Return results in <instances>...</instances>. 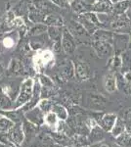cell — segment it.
<instances>
[{"label":"cell","mask_w":131,"mask_h":147,"mask_svg":"<svg viewBox=\"0 0 131 147\" xmlns=\"http://www.w3.org/2000/svg\"><path fill=\"white\" fill-rule=\"evenodd\" d=\"M33 85H34V80L32 79H27L21 84L18 97H17L15 103H14V109L24 107L26 104L30 102L32 96Z\"/></svg>","instance_id":"obj_1"},{"label":"cell","mask_w":131,"mask_h":147,"mask_svg":"<svg viewBox=\"0 0 131 147\" xmlns=\"http://www.w3.org/2000/svg\"><path fill=\"white\" fill-rule=\"evenodd\" d=\"M9 143H12L14 146H20L25 140V132L23 125L21 124H15L11 127L8 132H6Z\"/></svg>","instance_id":"obj_2"},{"label":"cell","mask_w":131,"mask_h":147,"mask_svg":"<svg viewBox=\"0 0 131 147\" xmlns=\"http://www.w3.org/2000/svg\"><path fill=\"white\" fill-rule=\"evenodd\" d=\"M25 117L27 121L36 125V127L42 125L45 123V113L38 106H35V107L26 111Z\"/></svg>","instance_id":"obj_3"},{"label":"cell","mask_w":131,"mask_h":147,"mask_svg":"<svg viewBox=\"0 0 131 147\" xmlns=\"http://www.w3.org/2000/svg\"><path fill=\"white\" fill-rule=\"evenodd\" d=\"M62 47L63 50L67 54H71L75 49V40L73 35L69 32L67 28H63V34H62Z\"/></svg>","instance_id":"obj_4"},{"label":"cell","mask_w":131,"mask_h":147,"mask_svg":"<svg viewBox=\"0 0 131 147\" xmlns=\"http://www.w3.org/2000/svg\"><path fill=\"white\" fill-rule=\"evenodd\" d=\"M94 50L96 51L97 55L101 58H106L110 57L113 53V46L111 42L109 41H103V40H94L93 42Z\"/></svg>","instance_id":"obj_5"},{"label":"cell","mask_w":131,"mask_h":147,"mask_svg":"<svg viewBox=\"0 0 131 147\" xmlns=\"http://www.w3.org/2000/svg\"><path fill=\"white\" fill-rule=\"evenodd\" d=\"M116 116L114 114H105L100 119H96L97 125L106 131H111L116 122Z\"/></svg>","instance_id":"obj_6"},{"label":"cell","mask_w":131,"mask_h":147,"mask_svg":"<svg viewBox=\"0 0 131 147\" xmlns=\"http://www.w3.org/2000/svg\"><path fill=\"white\" fill-rule=\"evenodd\" d=\"M114 9L111 0H97L91 5V10L97 13H110Z\"/></svg>","instance_id":"obj_7"},{"label":"cell","mask_w":131,"mask_h":147,"mask_svg":"<svg viewBox=\"0 0 131 147\" xmlns=\"http://www.w3.org/2000/svg\"><path fill=\"white\" fill-rule=\"evenodd\" d=\"M67 28L73 35V37H83L87 36L88 34L86 30L83 28V26L79 22H77V21H70Z\"/></svg>","instance_id":"obj_8"},{"label":"cell","mask_w":131,"mask_h":147,"mask_svg":"<svg viewBox=\"0 0 131 147\" xmlns=\"http://www.w3.org/2000/svg\"><path fill=\"white\" fill-rule=\"evenodd\" d=\"M75 73L78 80H87L89 78L90 71L88 66L82 61H75Z\"/></svg>","instance_id":"obj_9"},{"label":"cell","mask_w":131,"mask_h":147,"mask_svg":"<svg viewBox=\"0 0 131 147\" xmlns=\"http://www.w3.org/2000/svg\"><path fill=\"white\" fill-rule=\"evenodd\" d=\"M34 6L46 14L59 11V7L52 1H50V0H36L34 3Z\"/></svg>","instance_id":"obj_10"},{"label":"cell","mask_w":131,"mask_h":147,"mask_svg":"<svg viewBox=\"0 0 131 147\" xmlns=\"http://www.w3.org/2000/svg\"><path fill=\"white\" fill-rule=\"evenodd\" d=\"M112 28L113 30H116V32H121V30H125L126 28L129 27L130 25V20L127 16L125 15H118L115 20L112 22Z\"/></svg>","instance_id":"obj_11"},{"label":"cell","mask_w":131,"mask_h":147,"mask_svg":"<svg viewBox=\"0 0 131 147\" xmlns=\"http://www.w3.org/2000/svg\"><path fill=\"white\" fill-rule=\"evenodd\" d=\"M48 27H62L64 25V19L57 12L49 13L44 19V23Z\"/></svg>","instance_id":"obj_12"},{"label":"cell","mask_w":131,"mask_h":147,"mask_svg":"<svg viewBox=\"0 0 131 147\" xmlns=\"http://www.w3.org/2000/svg\"><path fill=\"white\" fill-rule=\"evenodd\" d=\"M60 72V77L64 80H70L73 78V73H75V66L71 64V61H66L60 66L59 69Z\"/></svg>","instance_id":"obj_13"},{"label":"cell","mask_w":131,"mask_h":147,"mask_svg":"<svg viewBox=\"0 0 131 147\" xmlns=\"http://www.w3.org/2000/svg\"><path fill=\"white\" fill-rule=\"evenodd\" d=\"M47 14L42 12L41 10L37 9L36 7L33 5L32 8H30V13H28V18L32 22L35 24H40L44 23V19L46 17Z\"/></svg>","instance_id":"obj_14"},{"label":"cell","mask_w":131,"mask_h":147,"mask_svg":"<svg viewBox=\"0 0 131 147\" xmlns=\"http://www.w3.org/2000/svg\"><path fill=\"white\" fill-rule=\"evenodd\" d=\"M12 109H14V103L12 102L11 97L4 92H0V110L9 111Z\"/></svg>","instance_id":"obj_15"},{"label":"cell","mask_w":131,"mask_h":147,"mask_svg":"<svg viewBox=\"0 0 131 147\" xmlns=\"http://www.w3.org/2000/svg\"><path fill=\"white\" fill-rule=\"evenodd\" d=\"M8 72L12 76H21L24 73L22 62H21L20 60H17V59H13L10 64Z\"/></svg>","instance_id":"obj_16"},{"label":"cell","mask_w":131,"mask_h":147,"mask_svg":"<svg viewBox=\"0 0 131 147\" xmlns=\"http://www.w3.org/2000/svg\"><path fill=\"white\" fill-rule=\"evenodd\" d=\"M51 112H53L60 121H66L68 119V111H67L66 108L64 107V106H62L61 104L54 103L53 106H52Z\"/></svg>","instance_id":"obj_17"},{"label":"cell","mask_w":131,"mask_h":147,"mask_svg":"<svg viewBox=\"0 0 131 147\" xmlns=\"http://www.w3.org/2000/svg\"><path fill=\"white\" fill-rule=\"evenodd\" d=\"M104 85L106 90L112 93L116 89V77L113 75V74H108V75L105 77L104 80Z\"/></svg>","instance_id":"obj_18"},{"label":"cell","mask_w":131,"mask_h":147,"mask_svg":"<svg viewBox=\"0 0 131 147\" xmlns=\"http://www.w3.org/2000/svg\"><path fill=\"white\" fill-rule=\"evenodd\" d=\"M128 39H129V37L126 34H116L115 36V44L116 50L120 52L124 50L126 46H127Z\"/></svg>","instance_id":"obj_19"},{"label":"cell","mask_w":131,"mask_h":147,"mask_svg":"<svg viewBox=\"0 0 131 147\" xmlns=\"http://www.w3.org/2000/svg\"><path fill=\"white\" fill-rule=\"evenodd\" d=\"M93 38L94 40H103V41L111 42L112 39L114 38V34L107 30H98L93 34Z\"/></svg>","instance_id":"obj_20"},{"label":"cell","mask_w":131,"mask_h":147,"mask_svg":"<svg viewBox=\"0 0 131 147\" xmlns=\"http://www.w3.org/2000/svg\"><path fill=\"white\" fill-rule=\"evenodd\" d=\"M131 7V1L130 0H122L120 1L114 6L113 11L115 12L116 15H121L124 12H126Z\"/></svg>","instance_id":"obj_21"},{"label":"cell","mask_w":131,"mask_h":147,"mask_svg":"<svg viewBox=\"0 0 131 147\" xmlns=\"http://www.w3.org/2000/svg\"><path fill=\"white\" fill-rule=\"evenodd\" d=\"M71 5H73V11L78 14H83L85 12H88L89 9H91V5H88V4L84 3L81 0H75L71 3Z\"/></svg>","instance_id":"obj_22"},{"label":"cell","mask_w":131,"mask_h":147,"mask_svg":"<svg viewBox=\"0 0 131 147\" xmlns=\"http://www.w3.org/2000/svg\"><path fill=\"white\" fill-rule=\"evenodd\" d=\"M15 125L13 121H11L6 116H2L0 117V134H6L8 132L10 129Z\"/></svg>","instance_id":"obj_23"},{"label":"cell","mask_w":131,"mask_h":147,"mask_svg":"<svg viewBox=\"0 0 131 147\" xmlns=\"http://www.w3.org/2000/svg\"><path fill=\"white\" fill-rule=\"evenodd\" d=\"M116 144L120 147H131V136L127 131H124L116 137Z\"/></svg>","instance_id":"obj_24"},{"label":"cell","mask_w":131,"mask_h":147,"mask_svg":"<svg viewBox=\"0 0 131 147\" xmlns=\"http://www.w3.org/2000/svg\"><path fill=\"white\" fill-rule=\"evenodd\" d=\"M48 34L49 37L53 41H57V40L62 39V34H63V30L61 27H48Z\"/></svg>","instance_id":"obj_25"},{"label":"cell","mask_w":131,"mask_h":147,"mask_svg":"<svg viewBox=\"0 0 131 147\" xmlns=\"http://www.w3.org/2000/svg\"><path fill=\"white\" fill-rule=\"evenodd\" d=\"M78 22L83 26V28L86 30V32H88V34H93L96 30H98V27H97L96 25H94V24H92L91 22H89V21L86 20L85 18H83L81 15L79 16Z\"/></svg>","instance_id":"obj_26"},{"label":"cell","mask_w":131,"mask_h":147,"mask_svg":"<svg viewBox=\"0 0 131 147\" xmlns=\"http://www.w3.org/2000/svg\"><path fill=\"white\" fill-rule=\"evenodd\" d=\"M88 101H89L90 105L95 108H102L103 106H105V104H106V99H105L103 96L95 95V94L90 95L89 100Z\"/></svg>","instance_id":"obj_27"},{"label":"cell","mask_w":131,"mask_h":147,"mask_svg":"<svg viewBox=\"0 0 131 147\" xmlns=\"http://www.w3.org/2000/svg\"><path fill=\"white\" fill-rule=\"evenodd\" d=\"M125 123L123 122V121H121L120 119H116V122L115 125H114V127L112 129V134H113L114 136L118 137V136H120L121 134H123V132L125 131Z\"/></svg>","instance_id":"obj_28"},{"label":"cell","mask_w":131,"mask_h":147,"mask_svg":"<svg viewBox=\"0 0 131 147\" xmlns=\"http://www.w3.org/2000/svg\"><path fill=\"white\" fill-rule=\"evenodd\" d=\"M47 30H48V26H46L45 24H43V25L42 24H36L34 27L32 28V30H30L28 34L30 36H39L42 34H44Z\"/></svg>","instance_id":"obj_29"},{"label":"cell","mask_w":131,"mask_h":147,"mask_svg":"<svg viewBox=\"0 0 131 147\" xmlns=\"http://www.w3.org/2000/svg\"><path fill=\"white\" fill-rule=\"evenodd\" d=\"M3 115L9 118L11 121H13L15 124H20L21 123V115L20 112L17 111L16 109H12L9 111H3Z\"/></svg>","instance_id":"obj_30"},{"label":"cell","mask_w":131,"mask_h":147,"mask_svg":"<svg viewBox=\"0 0 131 147\" xmlns=\"http://www.w3.org/2000/svg\"><path fill=\"white\" fill-rule=\"evenodd\" d=\"M81 16L83 18L86 19V20L89 21V22H91L92 24L96 25L98 28L101 27V22H100V20H99V17L94 13V12H90V11L85 12V13L81 14Z\"/></svg>","instance_id":"obj_31"},{"label":"cell","mask_w":131,"mask_h":147,"mask_svg":"<svg viewBox=\"0 0 131 147\" xmlns=\"http://www.w3.org/2000/svg\"><path fill=\"white\" fill-rule=\"evenodd\" d=\"M53 104H54L53 102L48 100V99H42V100L39 102L38 107L41 109V110L43 111L45 114H47V113L51 112L52 106H53Z\"/></svg>","instance_id":"obj_32"},{"label":"cell","mask_w":131,"mask_h":147,"mask_svg":"<svg viewBox=\"0 0 131 147\" xmlns=\"http://www.w3.org/2000/svg\"><path fill=\"white\" fill-rule=\"evenodd\" d=\"M38 82L42 87H53L54 86V84H53V82H52V80L47 77V76L40 75Z\"/></svg>","instance_id":"obj_33"},{"label":"cell","mask_w":131,"mask_h":147,"mask_svg":"<svg viewBox=\"0 0 131 147\" xmlns=\"http://www.w3.org/2000/svg\"><path fill=\"white\" fill-rule=\"evenodd\" d=\"M102 129L98 127H95L94 129H92L91 131V136H92V141L94 142H100L102 139V136H103V134H102Z\"/></svg>","instance_id":"obj_34"},{"label":"cell","mask_w":131,"mask_h":147,"mask_svg":"<svg viewBox=\"0 0 131 147\" xmlns=\"http://www.w3.org/2000/svg\"><path fill=\"white\" fill-rule=\"evenodd\" d=\"M57 120H58V117H57L53 112H49L46 114L45 122H46L47 125H50V127H53V125H57Z\"/></svg>","instance_id":"obj_35"},{"label":"cell","mask_w":131,"mask_h":147,"mask_svg":"<svg viewBox=\"0 0 131 147\" xmlns=\"http://www.w3.org/2000/svg\"><path fill=\"white\" fill-rule=\"evenodd\" d=\"M51 1L56 4L58 7H62V8H67V7H69V3L66 0H51Z\"/></svg>","instance_id":"obj_36"},{"label":"cell","mask_w":131,"mask_h":147,"mask_svg":"<svg viewBox=\"0 0 131 147\" xmlns=\"http://www.w3.org/2000/svg\"><path fill=\"white\" fill-rule=\"evenodd\" d=\"M111 65L113 66V67L115 68V69L118 68V67H120V65H121V60H120V57H118V56L114 57V58L112 59V63H111Z\"/></svg>","instance_id":"obj_37"},{"label":"cell","mask_w":131,"mask_h":147,"mask_svg":"<svg viewBox=\"0 0 131 147\" xmlns=\"http://www.w3.org/2000/svg\"><path fill=\"white\" fill-rule=\"evenodd\" d=\"M61 49H63V47H62V42H61V40H57V41H54L53 50H54L55 52H59V51H61Z\"/></svg>","instance_id":"obj_38"},{"label":"cell","mask_w":131,"mask_h":147,"mask_svg":"<svg viewBox=\"0 0 131 147\" xmlns=\"http://www.w3.org/2000/svg\"><path fill=\"white\" fill-rule=\"evenodd\" d=\"M42 147H62L61 145H59L56 142H53L52 140H50V142H44V144L42 145Z\"/></svg>","instance_id":"obj_39"},{"label":"cell","mask_w":131,"mask_h":147,"mask_svg":"<svg viewBox=\"0 0 131 147\" xmlns=\"http://www.w3.org/2000/svg\"><path fill=\"white\" fill-rule=\"evenodd\" d=\"M14 44V40H12V38H5L4 40V46L7 48H10V47Z\"/></svg>","instance_id":"obj_40"},{"label":"cell","mask_w":131,"mask_h":147,"mask_svg":"<svg viewBox=\"0 0 131 147\" xmlns=\"http://www.w3.org/2000/svg\"><path fill=\"white\" fill-rule=\"evenodd\" d=\"M125 127H126V130H127V132L131 136V121H129L127 124H125Z\"/></svg>","instance_id":"obj_41"},{"label":"cell","mask_w":131,"mask_h":147,"mask_svg":"<svg viewBox=\"0 0 131 147\" xmlns=\"http://www.w3.org/2000/svg\"><path fill=\"white\" fill-rule=\"evenodd\" d=\"M95 147H112L109 143H106V142H99L98 145H96Z\"/></svg>","instance_id":"obj_42"},{"label":"cell","mask_w":131,"mask_h":147,"mask_svg":"<svg viewBox=\"0 0 131 147\" xmlns=\"http://www.w3.org/2000/svg\"><path fill=\"white\" fill-rule=\"evenodd\" d=\"M81 1H83L84 2V3H86V4H88V5H89L90 3H94V0H81Z\"/></svg>","instance_id":"obj_43"},{"label":"cell","mask_w":131,"mask_h":147,"mask_svg":"<svg viewBox=\"0 0 131 147\" xmlns=\"http://www.w3.org/2000/svg\"><path fill=\"white\" fill-rule=\"evenodd\" d=\"M127 11H128L127 12V16H128V18H129V20L131 21V7H130L129 9H128Z\"/></svg>","instance_id":"obj_44"},{"label":"cell","mask_w":131,"mask_h":147,"mask_svg":"<svg viewBox=\"0 0 131 147\" xmlns=\"http://www.w3.org/2000/svg\"><path fill=\"white\" fill-rule=\"evenodd\" d=\"M0 147H9V146H8V144H5V143H3V142L0 141Z\"/></svg>","instance_id":"obj_45"},{"label":"cell","mask_w":131,"mask_h":147,"mask_svg":"<svg viewBox=\"0 0 131 147\" xmlns=\"http://www.w3.org/2000/svg\"><path fill=\"white\" fill-rule=\"evenodd\" d=\"M2 72H3V68H2V66L0 65V75L2 74Z\"/></svg>","instance_id":"obj_46"},{"label":"cell","mask_w":131,"mask_h":147,"mask_svg":"<svg viewBox=\"0 0 131 147\" xmlns=\"http://www.w3.org/2000/svg\"><path fill=\"white\" fill-rule=\"evenodd\" d=\"M113 2H115V3H118V2H120V1H122V0H112Z\"/></svg>","instance_id":"obj_47"},{"label":"cell","mask_w":131,"mask_h":147,"mask_svg":"<svg viewBox=\"0 0 131 147\" xmlns=\"http://www.w3.org/2000/svg\"><path fill=\"white\" fill-rule=\"evenodd\" d=\"M0 25H1V17H0Z\"/></svg>","instance_id":"obj_48"}]
</instances>
